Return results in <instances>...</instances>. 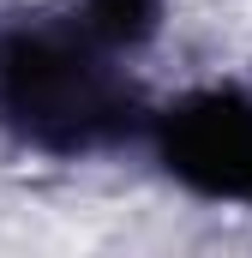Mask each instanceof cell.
Returning a JSON list of instances; mask_svg holds the SVG:
<instances>
[{
  "label": "cell",
  "instance_id": "cell-2",
  "mask_svg": "<svg viewBox=\"0 0 252 258\" xmlns=\"http://www.w3.org/2000/svg\"><path fill=\"white\" fill-rule=\"evenodd\" d=\"M168 168L210 198L252 204V102L198 96L168 120Z\"/></svg>",
  "mask_w": 252,
  "mask_h": 258
},
{
  "label": "cell",
  "instance_id": "cell-3",
  "mask_svg": "<svg viewBox=\"0 0 252 258\" xmlns=\"http://www.w3.org/2000/svg\"><path fill=\"white\" fill-rule=\"evenodd\" d=\"M162 0H90V30L108 42H144L156 30Z\"/></svg>",
  "mask_w": 252,
  "mask_h": 258
},
{
  "label": "cell",
  "instance_id": "cell-1",
  "mask_svg": "<svg viewBox=\"0 0 252 258\" xmlns=\"http://www.w3.org/2000/svg\"><path fill=\"white\" fill-rule=\"evenodd\" d=\"M0 90L12 102V114L36 132L42 144L84 150L120 120V96L108 84V72L48 36H18L0 54Z\"/></svg>",
  "mask_w": 252,
  "mask_h": 258
}]
</instances>
